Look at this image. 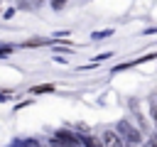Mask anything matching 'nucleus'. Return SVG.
<instances>
[{"label":"nucleus","mask_w":157,"mask_h":147,"mask_svg":"<svg viewBox=\"0 0 157 147\" xmlns=\"http://www.w3.org/2000/svg\"><path fill=\"white\" fill-rule=\"evenodd\" d=\"M120 137H123V142L128 140L130 145H140V142H142V135H140L130 123H120Z\"/></svg>","instance_id":"1"},{"label":"nucleus","mask_w":157,"mask_h":147,"mask_svg":"<svg viewBox=\"0 0 157 147\" xmlns=\"http://www.w3.org/2000/svg\"><path fill=\"white\" fill-rule=\"evenodd\" d=\"M103 145H105V147H128V145L123 142V137H120L118 132H113V130H105V132H103Z\"/></svg>","instance_id":"2"},{"label":"nucleus","mask_w":157,"mask_h":147,"mask_svg":"<svg viewBox=\"0 0 157 147\" xmlns=\"http://www.w3.org/2000/svg\"><path fill=\"white\" fill-rule=\"evenodd\" d=\"M83 147H105L103 145V140H98V137H83Z\"/></svg>","instance_id":"3"},{"label":"nucleus","mask_w":157,"mask_h":147,"mask_svg":"<svg viewBox=\"0 0 157 147\" xmlns=\"http://www.w3.org/2000/svg\"><path fill=\"white\" fill-rule=\"evenodd\" d=\"M150 113H152L155 125H157V96H152V98H150Z\"/></svg>","instance_id":"4"},{"label":"nucleus","mask_w":157,"mask_h":147,"mask_svg":"<svg viewBox=\"0 0 157 147\" xmlns=\"http://www.w3.org/2000/svg\"><path fill=\"white\" fill-rule=\"evenodd\" d=\"M22 147H39V142H34V140H29V142H22Z\"/></svg>","instance_id":"5"},{"label":"nucleus","mask_w":157,"mask_h":147,"mask_svg":"<svg viewBox=\"0 0 157 147\" xmlns=\"http://www.w3.org/2000/svg\"><path fill=\"white\" fill-rule=\"evenodd\" d=\"M64 2H66V0H54V7H61Z\"/></svg>","instance_id":"6"},{"label":"nucleus","mask_w":157,"mask_h":147,"mask_svg":"<svg viewBox=\"0 0 157 147\" xmlns=\"http://www.w3.org/2000/svg\"><path fill=\"white\" fill-rule=\"evenodd\" d=\"M152 147H157V145H152Z\"/></svg>","instance_id":"7"}]
</instances>
